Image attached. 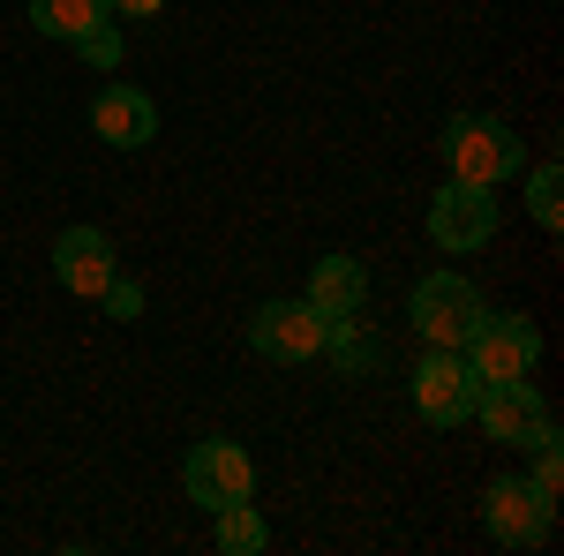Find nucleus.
<instances>
[{
    "label": "nucleus",
    "instance_id": "1",
    "mask_svg": "<svg viewBox=\"0 0 564 556\" xmlns=\"http://www.w3.org/2000/svg\"><path fill=\"white\" fill-rule=\"evenodd\" d=\"M436 151H444V173L452 181H475V188H505L527 166V143L497 113H452L444 135H436Z\"/></svg>",
    "mask_w": 564,
    "mask_h": 556
},
{
    "label": "nucleus",
    "instance_id": "2",
    "mask_svg": "<svg viewBox=\"0 0 564 556\" xmlns=\"http://www.w3.org/2000/svg\"><path fill=\"white\" fill-rule=\"evenodd\" d=\"M459 353H467V369H475L481 384H512V377H534L542 331H534V316H497V308H481V324L459 339Z\"/></svg>",
    "mask_w": 564,
    "mask_h": 556
},
{
    "label": "nucleus",
    "instance_id": "3",
    "mask_svg": "<svg viewBox=\"0 0 564 556\" xmlns=\"http://www.w3.org/2000/svg\"><path fill=\"white\" fill-rule=\"evenodd\" d=\"M481 286L475 279H459V271H430L414 294H406V324L422 331V346H459L467 331L481 324Z\"/></svg>",
    "mask_w": 564,
    "mask_h": 556
},
{
    "label": "nucleus",
    "instance_id": "4",
    "mask_svg": "<svg viewBox=\"0 0 564 556\" xmlns=\"http://www.w3.org/2000/svg\"><path fill=\"white\" fill-rule=\"evenodd\" d=\"M475 399H481V377L467 369L459 346H430V353L414 361V414H422L430 428L475 422Z\"/></svg>",
    "mask_w": 564,
    "mask_h": 556
},
{
    "label": "nucleus",
    "instance_id": "5",
    "mask_svg": "<svg viewBox=\"0 0 564 556\" xmlns=\"http://www.w3.org/2000/svg\"><path fill=\"white\" fill-rule=\"evenodd\" d=\"M181 489H188V504L226 512V504L257 497V459H249L234 436H204V444H188V459H181Z\"/></svg>",
    "mask_w": 564,
    "mask_h": 556
},
{
    "label": "nucleus",
    "instance_id": "6",
    "mask_svg": "<svg viewBox=\"0 0 564 556\" xmlns=\"http://www.w3.org/2000/svg\"><path fill=\"white\" fill-rule=\"evenodd\" d=\"M249 346H257L263 361H279V369H302V361H316V353L332 346V324H324L302 294H279L249 316Z\"/></svg>",
    "mask_w": 564,
    "mask_h": 556
},
{
    "label": "nucleus",
    "instance_id": "7",
    "mask_svg": "<svg viewBox=\"0 0 564 556\" xmlns=\"http://www.w3.org/2000/svg\"><path fill=\"white\" fill-rule=\"evenodd\" d=\"M481 519H489V542L497 549H542L557 534V504L527 489V473H497L481 489Z\"/></svg>",
    "mask_w": 564,
    "mask_h": 556
},
{
    "label": "nucleus",
    "instance_id": "8",
    "mask_svg": "<svg viewBox=\"0 0 564 556\" xmlns=\"http://www.w3.org/2000/svg\"><path fill=\"white\" fill-rule=\"evenodd\" d=\"M497 233V188H475V181H444L430 196V241L444 257H475Z\"/></svg>",
    "mask_w": 564,
    "mask_h": 556
},
{
    "label": "nucleus",
    "instance_id": "9",
    "mask_svg": "<svg viewBox=\"0 0 564 556\" xmlns=\"http://www.w3.org/2000/svg\"><path fill=\"white\" fill-rule=\"evenodd\" d=\"M475 422H481V436H489V444H520V451H534L542 436H557V422H550V399L534 391V377H512V384H481Z\"/></svg>",
    "mask_w": 564,
    "mask_h": 556
},
{
    "label": "nucleus",
    "instance_id": "10",
    "mask_svg": "<svg viewBox=\"0 0 564 556\" xmlns=\"http://www.w3.org/2000/svg\"><path fill=\"white\" fill-rule=\"evenodd\" d=\"M90 129H98V143H113V151H143L159 135V98L135 90V84H106L90 98Z\"/></svg>",
    "mask_w": 564,
    "mask_h": 556
},
{
    "label": "nucleus",
    "instance_id": "11",
    "mask_svg": "<svg viewBox=\"0 0 564 556\" xmlns=\"http://www.w3.org/2000/svg\"><path fill=\"white\" fill-rule=\"evenodd\" d=\"M53 279H61L68 294L98 301V294H106V279H113V241H106L98 226H68V233L53 241Z\"/></svg>",
    "mask_w": 564,
    "mask_h": 556
},
{
    "label": "nucleus",
    "instance_id": "12",
    "mask_svg": "<svg viewBox=\"0 0 564 556\" xmlns=\"http://www.w3.org/2000/svg\"><path fill=\"white\" fill-rule=\"evenodd\" d=\"M302 301L324 316V324H354L361 301H369V271H361V257H316L308 263V294Z\"/></svg>",
    "mask_w": 564,
    "mask_h": 556
},
{
    "label": "nucleus",
    "instance_id": "13",
    "mask_svg": "<svg viewBox=\"0 0 564 556\" xmlns=\"http://www.w3.org/2000/svg\"><path fill=\"white\" fill-rule=\"evenodd\" d=\"M106 15H113V0H31V23L61 45H76L90 23H106Z\"/></svg>",
    "mask_w": 564,
    "mask_h": 556
},
{
    "label": "nucleus",
    "instance_id": "14",
    "mask_svg": "<svg viewBox=\"0 0 564 556\" xmlns=\"http://www.w3.org/2000/svg\"><path fill=\"white\" fill-rule=\"evenodd\" d=\"M212 519H218V549L226 556H263L271 549V526H263L257 497H241V504H226V512H212Z\"/></svg>",
    "mask_w": 564,
    "mask_h": 556
},
{
    "label": "nucleus",
    "instance_id": "15",
    "mask_svg": "<svg viewBox=\"0 0 564 556\" xmlns=\"http://www.w3.org/2000/svg\"><path fill=\"white\" fill-rule=\"evenodd\" d=\"M520 173H527V218L542 233H557L564 226V173L557 166H520Z\"/></svg>",
    "mask_w": 564,
    "mask_h": 556
},
{
    "label": "nucleus",
    "instance_id": "16",
    "mask_svg": "<svg viewBox=\"0 0 564 556\" xmlns=\"http://www.w3.org/2000/svg\"><path fill=\"white\" fill-rule=\"evenodd\" d=\"M76 53H84V68H98V76H113L129 45H121V31H113V15H106V23H90L84 39H76Z\"/></svg>",
    "mask_w": 564,
    "mask_h": 556
},
{
    "label": "nucleus",
    "instance_id": "17",
    "mask_svg": "<svg viewBox=\"0 0 564 556\" xmlns=\"http://www.w3.org/2000/svg\"><path fill=\"white\" fill-rule=\"evenodd\" d=\"M527 489L557 504V489H564V451H557V436H542V444H534V467H527Z\"/></svg>",
    "mask_w": 564,
    "mask_h": 556
},
{
    "label": "nucleus",
    "instance_id": "18",
    "mask_svg": "<svg viewBox=\"0 0 564 556\" xmlns=\"http://www.w3.org/2000/svg\"><path fill=\"white\" fill-rule=\"evenodd\" d=\"M98 308H106V316H121V324H135V316H143V286L113 271V279H106V294H98Z\"/></svg>",
    "mask_w": 564,
    "mask_h": 556
},
{
    "label": "nucleus",
    "instance_id": "19",
    "mask_svg": "<svg viewBox=\"0 0 564 556\" xmlns=\"http://www.w3.org/2000/svg\"><path fill=\"white\" fill-rule=\"evenodd\" d=\"M166 0H113V15H159Z\"/></svg>",
    "mask_w": 564,
    "mask_h": 556
}]
</instances>
